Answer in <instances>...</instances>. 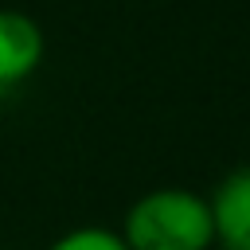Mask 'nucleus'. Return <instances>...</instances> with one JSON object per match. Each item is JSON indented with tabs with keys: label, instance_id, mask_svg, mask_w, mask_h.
I'll list each match as a JSON object with an SVG mask.
<instances>
[{
	"label": "nucleus",
	"instance_id": "nucleus-1",
	"mask_svg": "<svg viewBox=\"0 0 250 250\" xmlns=\"http://www.w3.org/2000/svg\"><path fill=\"white\" fill-rule=\"evenodd\" d=\"M121 238L129 250H211V207L191 188H152L125 211Z\"/></svg>",
	"mask_w": 250,
	"mask_h": 250
},
{
	"label": "nucleus",
	"instance_id": "nucleus-3",
	"mask_svg": "<svg viewBox=\"0 0 250 250\" xmlns=\"http://www.w3.org/2000/svg\"><path fill=\"white\" fill-rule=\"evenodd\" d=\"M219 250H250V164L227 172L207 195Z\"/></svg>",
	"mask_w": 250,
	"mask_h": 250
},
{
	"label": "nucleus",
	"instance_id": "nucleus-4",
	"mask_svg": "<svg viewBox=\"0 0 250 250\" xmlns=\"http://www.w3.org/2000/svg\"><path fill=\"white\" fill-rule=\"evenodd\" d=\"M47 250H129L121 230H109V227H74L66 234H59Z\"/></svg>",
	"mask_w": 250,
	"mask_h": 250
},
{
	"label": "nucleus",
	"instance_id": "nucleus-2",
	"mask_svg": "<svg viewBox=\"0 0 250 250\" xmlns=\"http://www.w3.org/2000/svg\"><path fill=\"white\" fill-rule=\"evenodd\" d=\"M47 55L43 27L16 8H0V94L23 86Z\"/></svg>",
	"mask_w": 250,
	"mask_h": 250
}]
</instances>
